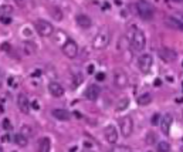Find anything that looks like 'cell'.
Listing matches in <instances>:
<instances>
[{"label": "cell", "mask_w": 183, "mask_h": 152, "mask_svg": "<svg viewBox=\"0 0 183 152\" xmlns=\"http://www.w3.org/2000/svg\"><path fill=\"white\" fill-rule=\"evenodd\" d=\"M14 142L18 147H26L27 145V136H24L23 134H17V135H14Z\"/></svg>", "instance_id": "ffe728a7"}, {"label": "cell", "mask_w": 183, "mask_h": 152, "mask_svg": "<svg viewBox=\"0 0 183 152\" xmlns=\"http://www.w3.org/2000/svg\"><path fill=\"white\" fill-rule=\"evenodd\" d=\"M75 21H77V24H78L81 29H89L91 24H92L91 17H88L87 14H78V16L75 17Z\"/></svg>", "instance_id": "2e32d148"}, {"label": "cell", "mask_w": 183, "mask_h": 152, "mask_svg": "<svg viewBox=\"0 0 183 152\" xmlns=\"http://www.w3.org/2000/svg\"><path fill=\"white\" fill-rule=\"evenodd\" d=\"M33 108H34V110H38V108H40V107H38V102H37V101L33 102Z\"/></svg>", "instance_id": "8d00e7d4"}, {"label": "cell", "mask_w": 183, "mask_h": 152, "mask_svg": "<svg viewBox=\"0 0 183 152\" xmlns=\"http://www.w3.org/2000/svg\"><path fill=\"white\" fill-rule=\"evenodd\" d=\"M119 129H121V134L124 138H128V136L132 135L133 132V121L131 117H122L119 119Z\"/></svg>", "instance_id": "8992f818"}, {"label": "cell", "mask_w": 183, "mask_h": 152, "mask_svg": "<svg viewBox=\"0 0 183 152\" xmlns=\"http://www.w3.org/2000/svg\"><path fill=\"white\" fill-rule=\"evenodd\" d=\"M104 135H105L107 142H109V144H117L118 129L114 127V125H108V127H105V129H104Z\"/></svg>", "instance_id": "7c38bea8"}, {"label": "cell", "mask_w": 183, "mask_h": 152, "mask_svg": "<svg viewBox=\"0 0 183 152\" xmlns=\"http://www.w3.org/2000/svg\"><path fill=\"white\" fill-rule=\"evenodd\" d=\"M150 101H152V95H150L149 92H143V94H141V95L136 98L138 105H141V107H145V105L150 104Z\"/></svg>", "instance_id": "ac0fdd59"}, {"label": "cell", "mask_w": 183, "mask_h": 152, "mask_svg": "<svg viewBox=\"0 0 183 152\" xmlns=\"http://www.w3.org/2000/svg\"><path fill=\"white\" fill-rule=\"evenodd\" d=\"M61 50H63L66 57H68V58H75L78 55V44L74 40L68 38L66 43H64V46H63Z\"/></svg>", "instance_id": "52a82bcc"}, {"label": "cell", "mask_w": 183, "mask_h": 152, "mask_svg": "<svg viewBox=\"0 0 183 152\" xmlns=\"http://www.w3.org/2000/svg\"><path fill=\"white\" fill-rule=\"evenodd\" d=\"M152 64H153V57L150 55V54H142L141 57H139V60H138V67L139 70L143 73V74H148L150 71V68H152Z\"/></svg>", "instance_id": "ba28073f"}, {"label": "cell", "mask_w": 183, "mask_h": 152, "mask_svg": "<svg viewBox=\"0 0 183 152\" xmlns=\"http://www.w3.org/2000/svg\"><path fill=\"white\" fill-rule=\"evenodd\" d=\"M159 118H160V115H159V114H153V117H152V125H158Z\"/></svg>", "instance_id": "4dcf8cb0"}, {"label": "cell", "mask_w": 183, "mask_h": 152, "mask_svg": "<svg viewBox=\"0 0 183 152\" xmlns=\"http://www.w3.org/2000/svg\"><path fill=\"white\" fill-rule=\"evenodd\" d=\"M53 117L55 119H58V121H70L71 118V114H70V111H67L64 108H57V110H53Z\"/></svg>", "instance_id": "9a60e30c"}, {"label": "cell", "mask_w": 183, "mask_h": 152, "mask_svg": "<svg viewBox=\"0 0 183 152\" xmlns=\"http://www.w3.org/2000/svg\"><path fill=\"white\" fill-rule=\"evenodd\" d=\"M158 55L165 61V63H173L178 60V53L173 50V49H169V47H162L158 50Z\"/></svg>", "instance_id": "9c48e42d"}, {"label": "cell", "mask_w": 183, "mask_h": 152, "mask_svg": "<svg viewBox=\"0 0 183 152\" xmlns=\"http://www.w3.org/2000/svg\"><path fill=\"white\" fill-rule=\"evenodd\" d=\"M17 3H18V4H20V6H23V0H16Z\"/></svg>", "instance_id": "f35d334b"}, {"label": "cell", "mask_w": 183, "mask_h": 152, "mask_svg": "<svg viewBox=\"0 0 183 152\" xmlns=\"http://www.w3.org/2000/svg\"><path fill=\"white\" fill-rule=\"evenodd\" d=\"M24 49H26V53L27 54H33L36 51V46L33 43H24Z\"/></svg>", "instance_id": "d4e9b609"}, {"label": "cell", "mask_w": 183, "mask_h": 152, "mask_svg": "<svg viewBox=\"0 0 183 152\" xmlns=\"http://www.w3.org/2000/svg\"><path fill=\"white\" fill-rule=\"evenodd\" d=\"M37 33L40 34L41 37H50L51 34L54 33V27L50 21H46V20H37L36 24H34Z\"/></svg>", "instance_id": "5b68a950"}, {"label": "cell", "mask_w": 183, "mask_h": 152, "mask_svg": "<svg viewBox=\"0 0 183 152\" xmlns=\"http://www.w3.org/2000/svg\"><path fill=\"white\" fill-rule=\"evenodd\" d=\"M0 49L3 51H9L10 50V44H9V43H3V44L0 46Z\"/></svg>", "instance_id": "1f68e13d"}, {"label": "cell", "mask_w": 183, "mask_h": 152, "mask_svg": "<svg viewBox=\"0 0 183 152\" xmlns=\"http://www.w3.org/2000/svg\"><path fill=\"white\" fill-rule=\"evenodd\" d=\"M109 43V33L108 30H101L100 33L97 34L92 40V47L97 49V50H102L108 46Z\"/></svg>", "instance_id": "277c9868"}, {"label": "cell", "mask_w": 183, "mask_h": 152, "mask_svg": "<svg viewBox=\"0 0 183 152\" xmlns=\"http://www.w3.org/2000/svg\"><path fill=\"white\" fill-rule=\"evenodd\" d=\"M1 127H3V129H6V131H10V129H13V127H12V122H10V119H9V118H4V119H3V122H1Z\"/></svg>", "instance_id": "484cf974"}, {"label": "cell", "mask_w": 183, "mask_h": 152, "mask_svg": "<svg viewBox=\"0 0 183 152\" xmlns=\"http://www.w3.org/2000/svg\"><path fill=\"white\" fill-rule=\"evenodd\" d=\"M48 91H50L51 95L55 97V98H60V97L64 95V88H63V85L60 84V83H57V81H51L50 84H48Z\"/></svg>", "instance_id": "5bb4252c"}, {"label": "cell", "mask_w": 183, "mask_h": 152, "mask_svg": "<svg viewBox=\"0 0 183 152\" xmlns=\"http://www.w3.org/2000/svg\"><path fill=\"white\" fill-rule=\"evenodd\" d=\"M51 14H53V17L57 20V21H60V20H63V13H61V10L57 7H54V9H51Z\"/></svg>", "instance_id": "cb8c5ba5"}, {"label": "cell", "mask_w": 183, "mask_h": 152, "mask_svg": "<svg viewBox=\"0 0 183 152\" xmlns=\"http://www.w3.org/2000/svg\"><path fill=\"white\" fill-rule=\"evenodd\" d=\"M173 124V115L170 112H166L162 118H160V129L163 135H169L170 134V127Z\"/></svg>", "instance_id": "30bf717a"}, {"label": "cell", "mask_w": 183, "mask_h": 152, "mask_svg": "<svg viewBox=\"0 0 183 152\" xmlns=\"http://www.w3.org/2000/svg\"><path fill=\"white\" fill-rule=\"evenodd\" d=\"M158 152H170V144L167 141H160L156 147Z\"/></svg>", "instance_id": "d6986e66"}, {"label": "cell", "mask_w": 183, "mask_h": 152, "mask_svg": "<svg viewBox=\"0 0 183 152\" xmlns=\"http://www.w3.org/2000/svg\"><path fill=\"white\" fill-rule=\"evenodd\" d=\"M126 37H128V41L132 47V50L135 53H141L145 49V44H146V38H145V34L142 30L136 29L135 26H131L129 30L126 31Z\"/></svg>", "instance_id": "6da1fadb"}, {"label": "cell", "mask_w": 183, "mask_h": 152, "mask_svg": "<svg viewBox=\"0 0 183 152\" xmlns=\"http://www.w3.org/2000/svg\"><path fill=\"white\" fill-rule=\"evenodd\" d=\"M9 139H10V136H9V135L1 136V142H9Z\"/></svg>", "instance_id": "e575fe53"}, {"label": "cell", "mask_w": 183, "mask_h": 152, "mask_svg": "<svg viewBox=\"0 0 183 152\" xmlns=\"http://www.w3.org/2000/svg\"><path fill=\"white\" fill-rule=\"evenodd\" d=\"M94 70H95V67H94V64H89V66H88V68H87L88 74H94Z\"/></svg>", "instance_id": "836d02e7"}, {"label": "cell", "mask_w": 183, "mask_h": 152, "mask_svg": "<svg viewBox=\"0 0 183 152\" xmlns=\"http://www.w3.org/2000/svg\"><path fill=\"white\" fill-rule=\"evenodd\" d=\"M20 134H23L24 136H30L33 134V131H31V128L30 127H27V125H24V127H21V132Z\"/></svg>", "instance_id": "4316f807"}, {"label": "cell", "mask_w": 183, "mask_h": 152, "mask_svg": "<svg viewBox=\"0 0 183 152\" xmlns=\"http://www.w3.org/2000/svg\"><path fill=\"white\" fill-rule=\"evenodd\" d=\"M0 152H3V151H1V149H0Z\"/></svg>", "instance_id": "b9f144b4"}, {"label": "cell", "mask_w": 183, "mask_h": 152, "mask_svg": "<svg viewBox=\"0 0 183 152\" xmlns=\"http://www.w3.org/2000/svg\"><path fill=\"white\" fill-rule=\"evenodd\" d=\"M109 152H131V148L125 147V145H115L114 144V148H111Z\"/></svg>", "instance_id": "7402d4cb"}, {"label": "cell", "mask_w": 183, "mask_h": 152, "mask_svg": "<svg viewBox=\"0 0 183 152\" xmlns=\"http://www.w3.org/2000/svg\"><path fill=\"white\" fill-rule=\"evenodd\" d=\"M84 95H85L87 100H89V101H95V100L101 95V88L97 84L88 85L87 90H85V92H84Z\"/></svg>", "instance_id": "8fae6325"}, {"label": "cell", "mask_w": 183, "mask_h": 152, "mask_svg": "<svg viewBox=\"0 0 183 152\" xmlns=\"http://www.w3.org/2000/svg\"><path fill=\"white\" fill-rule=\"evenodd\" d=\"M128 105H129V98H122V100L117 104V111H124V110H126Z\"/></svg>", "instance_id": "44dd1931"}, {"label": "cell", "mask_w": 183, "mask_h": 152, "mask_svg": "<svg viewBox=\"0 0 183 152\" xmlns=\"http://www.w3.org/2000/svg\"><path fill=\"white\" fill-rule=\"evenodd\" d=\"M12 21H13L12 16H0V23L3 24H12Z\"/></svg>", "instance_id": "83f0119b"}, {"label": "cell", "mask_w": 183, "mask_h": 152, "mask_svg": "<svg viewBox=\"0 0 183 152\" xmlns=\"http://www.w3.org/2000/svg\"><path fill=\"white\" fill-rule=\"evenodd\" d=\"M172 1H175V3H183V0H172Z\"/></svg>", "instance_id": "ab89813d"}, {"label": "cell", "mask_w": 183, "mask_h": 152, "mask_svg": "<svg viewBox=\"0 0 183 152\" xmlns=\"http://www.w3.org/2000/svg\"><path fill=\"white\" fill-rule=\"evenodd\" d=\"M51 141L50 138H41L38 142V152H50Z\"/></svg>", "instance_id": "e0dca14e"}, {"label": "cell", "mask_w": 183, "mask_h": 152, "mask_svg": "<svg viewBox=\"0 0 183 152\" xmlns=\"http://www.w3.org/2000/svg\"><path fill=\"white\" fill-rule=\"evenodd\" d=\"M17 107H18V110L23 114H29V111H30V102H29L27 95L18 94V97H17Z\"/></svg>", "instance_id": "4fadbf2b"}, {"label": "cell", "mask_w": 183, "mask_h": 152, "mask_svg": "<svg viewBox=\"0 0 183 152\" xmlns=\"http://www.w3.org/2000/svg\"><path fill=\"white\" fill-rule=\"evenodd\" d=\"M9 85H10V87H16V78H14V77H10V78H9Z\"/></svg>", "instance_id": "d6a6232c"}, {"label": "cell", "mask_w": 183, "mask_h": 152, "mask_svg": "<svg viewBox=\"0 0 183 152\" xmlns=\"http://www.w3.org/2000/svg\"><path fill=\"white\" fill-rule=\"evenodd\" d=\"M146 142H148L149 145H152V144L155 142V135H153L152 132H149V134L146 135Z\"/></svg>", "instance_id": "f546056e"}, {"label": "cell", "mask_w": 183, "mask_h": 152, "mask_svg": "<svg viewBox=\"0 0 183 152\" xmlns=\"http://www.w3.org/2000/svg\"><path fill=\"white\" fill-rule=\"evenodd\" d=\"M182 87H183V83H182Z\"/></svg>", "instance_id": "7bdbcfd3"}, {"label": "cell", "mask_w": 183, "mask_h": 152, "mask_svg": "<svg viewBox=\"0 0 183 152\" xmlns=\"http://www.w3.org/2000/svg\"><path fill=\"white\" fill-rule=\"evenodd\" d=\"M135 6H136L138 14H139V17L142 20H152L153 18V16H155V9H153V6L150 4L148 0H138L135 3Z\"/></svg>", "instance_id": "7a4b0ae2"}, {"label": "cell", "mask_w": 183, "mask_h": 152, "mask_svg": "<svg viewBox=\"0 0 183 152\" xmlns=\"http://www.w3.org/2000/svg\"><path fill=\"white\" fill-rule=\"evenodd\" d=\"M83 152H94V151H91V149H84Z\"/></svg>", "instance_id": "60d3db41"}, {"label": "cell", "mask_w": 183, "mask_h": 152, "mask_svg": "<svg viewBox=\"0 0 183 152\" xmlns=\"http://www.w3.org/2000/svg\"><path fill=\"white\" fill-rule=\"evenodd\" d=\"M95 78H97V81H98V83L104 81V80H105V73H102V71L97 73V74H95Z\"/></svg>", "instance_id": "f1b7e54d"}, {"label": "cell", "mask_w": 183, "mask_h": 152, "mask_svg": "<svg viewBox=\"0 0 183 152\" xmlns=\"http://www.w3.org/2000/svg\"><path fill=\"white\" fill-rule=\"evenodd\" d=\"M112 77H114V84L117 85L118 88H126L129 84V78H128V74L125 70L122 68H115L114 73H112Z\"/></svg>", "instance_id": "3957f363"}, {"label": "cell", "mask_w": 183, "mask_h": 152, "mask_svg": "<svg viewBox=\"0 0 183 152\" xmlns=\"http://www.w3.org/2000/svg\"><path fill=\"white\" fill-rule=\"evenodd\" d=\"M179 30H183V21H179V26H178Z\"/></svg>", "instance_id": "74e56055"}, {"label": "cell", "mask_w": 183, "mask_h": 152, "mask_svg": "<svg viewBox=\"0 0 183 152\" xmlns=\"http://www.w3.org/2000/svg\"><path fill=\"white\" fill-rule=\"evenodd\" d=\"M13 9L10 6H1L0 7V16H12Z\"/></svg>", "instance_id": "603a6c76"}, {"label": "cell", "mask_w": 183, "mask_h": 152, "mask_svg": "<svg viewBox=\"0 0 183 152\" xmlns=\"http://www.w3.org/2000/svg\"><path fill=\"white\" fill-rule=\"evenodd\" d=\"M160 84H162V81H160V80H155V87H160Z\"/></svg>", "instance_id": "d590c367"}]
</instances>
